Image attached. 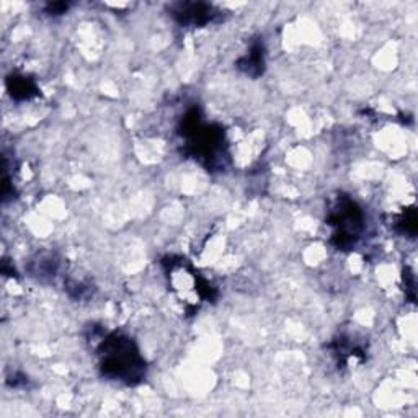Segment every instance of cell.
<instances>
[{"label": "cell", "instance_id": "cell-2", "mask_svg": "<svg viewBox=\"0 0 418 418\" xmlns=\"http://www.w3.org/2000/svg\"><path fill=\"white\" fill-rule=\"evenodd\" d=\"M330 223L337 227L335 232V242L338 247H348L355 244V239L358 237V232L361 230V213L359 208L352 199L340 201V204L335 208V211L330 214Z\"/></svg>", "mask_w": 418, "mask_h": 418}, {"label": "cell", "instance_id": "cell-4", "mask_svg": "<svg viewBox=\"0 0 418 418\" xmlns=\"http://www.w3.org/2000/svg\"><path fill=\"white\" fill-rule=\"evenodd\" d=\"M7 87H8L10 95L17 98V100H28V98L35 97L36 92H38L33 82L23 75L10 77L7 80Z\"/></svg>", "mask_w": 418, "mask_h": 418}, {"label": "cell", "instance_id": "cell-1", "mask_svg": "<svg viewBox=\"0 0 418 418\" xmlns=\"http://www.w3.org/2000/svg\"><path fill=\"white\" fill-rule=\"evenodd\" d=\"M102 371L108 378L134 384L144 376V361L134 343L125 335L115 333L102 345Z\"/></svg>", "mask_w": 418, "mask_h": 418}, {"label": "cell", "instance_id": "cell-5", "mask_svg": "<svg viewBox=\"0 0 418 418\" xmlns=\"http://www.w3.org/2000/svg\"><path fill=\"white\" fill-rule=\"evenodd\" d=\"M260 66L263 67V51L260 46L257 44L252 48L250 53L240 61V67L247 72V74H252V69H257V74H260L262 72Z\"/></svg>", "mask_w": 418, "mask_h": 418}, {"label": "cell", "instance_id": "cell-3", "mask_svg": "<svg viewBox=\"0 0 418 418\" xmlns=\"http://www.w3.org/2000/svg\"><path fill=\"white\" fill-rule=\"evenodd\" d=\"M177 15L182 23L203 25L206 22H209L216 13L213 12V8H211L209 5L192 4V5H183V7L177 12Z\"/></svg>", "mask_w": 418, "mask_h": 418}]
</instances>
